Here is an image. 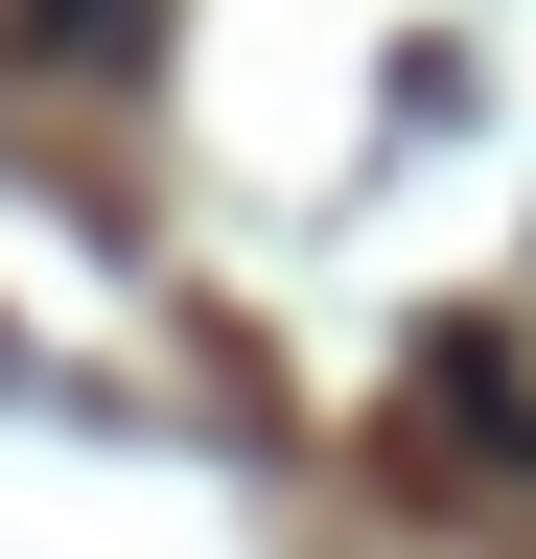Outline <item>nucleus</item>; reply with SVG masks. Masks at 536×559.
<instances>
[{"label":"nucleus","instance_id":"obj_1","mask_svg":"<svg viewBox=\"0 0 536 559\" xmlns=\"http://www.w3.org/2000/svg\"><path fill=\"white\" fill-rule=\"evenodd\" d=\"M47 47H94V70H117V47H141V0H47Z\"/></svg>","mask_w":536,"mask_h":559}]
</instances>
